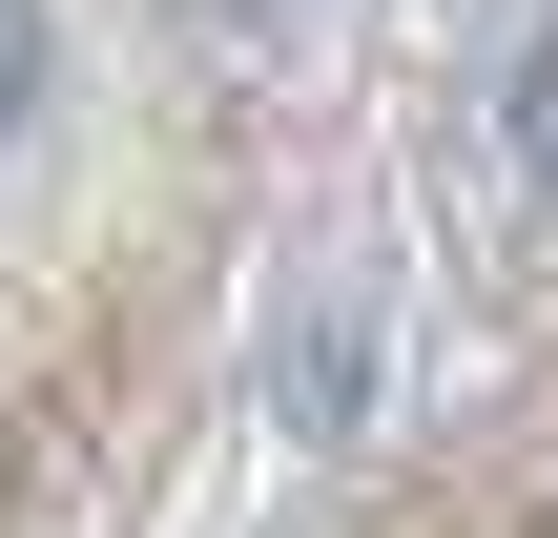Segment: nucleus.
<instances>
[{
    "instance_id": "7ed1b4c3",
    "label": "nucleus",
    "mask_w": 558,
    "mask_h": 538,
    "mask_svg": "<svg viewBox=\"0 0 558 538\" xmlns=\"http://www.w3.org/2000/svg\"><path fill=\"white\" fill-rule=\"evenodd\" d=\"M186 21H290V0H186Z\"/></svg>"
},
{
    "instance_id": "f03ea898",
    "label": "nucleus",
    "mask_w": 558,
    "mask_h": 538,
    "mask_svg": "<svg viewBox=\"0 0 558 538\" xmlns=\"http://www.w3.org/2000/svg\"><path fill=\"white\" fill-rule=\"evenodd\" d=\"M41 124V0H0V145Z\"/></svg>"
},
{
    "instance_id": "f257e3e1",
    "label": "nucleus",
    "mask_w": 558,
    "mask_h": 538,
    "mask_svg": "<svg viewBox=\"0 0 558 538\" xmlns=\"http://www.w3.org/2000/svg\"><path fill=\"white\" fill-rule=\"evenodd\" d=\"M518 166H538V187H558V21H538V41H518Z\"/></svg>"
}]
</instances>
